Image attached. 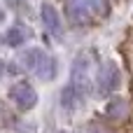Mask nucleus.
<instances>
[{
    "label": "nucleus",
    "mask_w": 133,
    "mask_h": 133,
    "mask_svg": "<svg viewBox=\"0 0 133 133\" xmlns=\"http://www.w3.org/2000/svg\"><path fill=\"white\" fill-rule=\"evenodd\" d=\"M119 68L115 65V63H105V65H101L98 68V75H96V91L101 94V96H108V94H112L117 87H119Z\"/></svg>",
    "instance_id": "20e7f679"
},
{
    "label": "nucleus",
    "mask_w": 133,
    "mask_h": 133,
    "mask_svg": "<svg viewBox=\"0 0 133 133\" xmlns=\"http://www.w3.org/2000/svg\"><path fill=\"white\" fill-rule=\"evenodd\" d=\"M21 61H23V65H26L28 70H33V72H35L40 79H44V82H49V79L56 77V61H54V56L47 54V51H42V49H30V51H26Z\"/></svg>",
    "instance_id": "f03ea898"
},
{
    "label": "nucleus",
    "mask_w": 133,
    "mask_h": 133,
    "mask_svg": "<svg viewBox=\"0 0 133 133\" xmlns=\"http://www.w3.org/2000/svg\"><path fill=\"white\" fill-rule=\"evenodd\" d=\"M9 96H12V101H14L21 110H30V108L37 105V91H35L28 82H16V84L12 87Z\"/></svg>",
    "instance_id": "39448f33"
},
{
    "label": "nucleus",
    "mask_w": 133,
    "mask_h": 133,
    "mask_svg": "<svg viewBox=\"0 0 133 133\" xmlns=\"http://www.w3.org/2000/svg\"><path fill=\"white\" fill-rule=\"evenodd\" d=\"M28 37H30V30H28L26 26L16 23V26H12V28L7 30V35H5V42H7L9 47H21V44H23Z\"/></svg>",
    "instance_id": "0eeeda50"
},
{
    "label": "nucleus",
    "mask_w": 133,
    "mask_h": 133,
    "mask_svg": "<svg viewBox=\"0 0 133 133\" xmlns=\"http://www.w3.org/2000/svg\"><path fill=\"white\" fill-rule=\"evenodd\" d=\"M40 16H42V23H44V28L54 35V37H58L61 35V16H58V12H56V7L54 5H42V9H40Z\"/></svg>",
    "instance_id": "423d86ee"
},
{
    "label": "nucleus",
    "mask_w": 133,
    "mask_h": 133,
    "mask_svg": "<svg viewBox=\"0 0 133 133\" xmlns=\"http://www.w3.org/2000/svg\"><path fill=\"white\" fill-rule=\"evenodd\" d=\"M65 14L72 23H91L108 14V0H65Z\"/></svg>",
    "instance_id": "f257e3e1"
},
{
    "label": "nucleus",
    "mask_w": 133,
    "mask_h": 133,
    "mask_svg": "<svg viewBox=\"0 0 133 133\" xmlns=\"http://www.w3.org/2000/svg\"><path fill=\"white\" fill-rule=\"evenodd\" d=\"M91 68H94V54H79L75 58V63H72V82H70V87H75L82 96L91 87Z\"/></svg>",
    "instance_id": "7ed1b4c3"
},
{
    "label": "nucleus",
    "mask_w": 133,
    "mask_h": 133,
    "mask_svg": "<svg viewBox=\"0 0 133 133\" xmlns=\"http://www.w3.org/2000/svg\"><path fill=\"white\" fill-rule=\"evenodd\" d=\"M0 75H2V61H0Z\"/></svg>",
    "instance_id": "1a4fd4ad"
},
{
    "label": "nucleus",
    "mask_w": 133,
    "mask_h": 133,
    "mask_svg": "<svg viewBox=\"0 0 133 133\" xmlns=\"http://www.w3.org/2000/svg\"><path fill=\"white\" fill-rule=\"evenodd\" d=\"M82 101H84V96H82L75 87H68V89L61 94V105H63L65 110H75V108H79Z\"/></svg>",
    "instance_id": "6e6552de"
}]
</instances>
